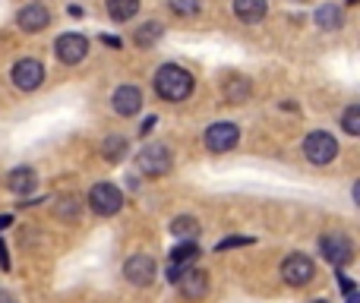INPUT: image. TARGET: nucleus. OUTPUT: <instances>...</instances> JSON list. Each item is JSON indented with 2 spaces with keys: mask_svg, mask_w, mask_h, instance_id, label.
Returning <instances> with one entry per match:
<instances>
[{
  "mask_svg": "<svg viewBox=\"0 0 360 303\" xmlns=\"http://www.w3.org/2000/svg\"><path fill=\"white\" fill-rule=\"evenodd\" d=\"M35 183H38V177L32 167H16V171L6 174V190L16 193V196H29L35 190Z\"/></svg>",
  "mask_w": 360,
  "mask_h": 303,
  "instance_id": "14",
  "label": "nucleus"
},
{
  "mask_svg": "<svg viewBox=\"0 0 360 303\" xmlns=\"http://www.w3.org/2000/svg\"><path fill=\"white\" fill-rule=\"evenodd\" d=\"M345 297H348V303H360V294H357V288H354V291H348V294H345Z\"/></svg>",
  "mask_w": 360,
  "mask_h": 303,
  "instance_id": "29",
  "label": "nucleus"
},
{
  "mask_svg": "<svg viewBox=\"0 0 360 303\" xmlns=\"http://www.w3.org/2000/svg\"><path fill=\"white\" fill-rule=\"evenodd\" d=\"M155 124H158V117H146V124L139 127V133H143V136H149V133L155 130Z\"/></svg>",
  "mask_w": 360,
  "mask_h": 303,
  "instance_id": "26",
  "label": "nucleus"
},
{
  "mask_svg": "<svg viewBox=\"0 0 360 303\" xmlns=\"http://www.w3.org/2000/svg\"><path fill=\"white\" fill-rule=\"evenodd\" d=\"M16 22L22 32H41L44 25H51V13L44 10L38 0H32V4H25L22 10L16 13Z\"/></svg>",
  "mask_w": 360,
  "mask_h": 303,
  "instance_id": "12",
  "label": "nucleus"
},
{
  "mask_svg": "<svg viewBox=\"0 0 360 303\" xmlns=\"http://www.w3.org/2000/svg\"><path fill=\"white\" fill-rule=\"evenodd\" d=\"M304 155L310 165H329L338 155V139L326 130H313L310 136L304 139Z\"/></svg>",
  "mask_w": 360,
  "mask_h": 303,
  "instance_id": "3",
  "label": "nucleus"
},
{
  "mask_svg": "<svg viewBox=\"0 0 360 303\" xmlns=\"http://www.w3.org/2000/svg\"><path fill=\"white\" fill-rule=\"evenodd\" d=\"M89 209L101 218H111L124 209V193L117 190L114 183H95L89 190Z\"/></svg>",
  "mask_w": 360,
  "mask_h": 303,
  "instance_id": "2",
  "label": "nucleus"
},
{
  "mask_svg": "<svg viewBox=\"0 0 360 303\" xmlns=\"http://www.w3.org/2000/svg\"><path fill=\"white\" fill-rule=\"evenodd\" d=\"M269 13V0H234V16L243 22H259Z\"/></svg>",
  "mask_w": 360,
  "mask_h": 303,
  "instance_id": "16",
  "label": "nucleus"
},
{
  "mask_svg": "<svg viewBox=\"0 0 360 303\" xmlns=\"http://www.w3.org/2000/svg\"><path fill=\"white\" fill-rule=\"evenodd\" d=\"M199 259V247L193 240H184V243H177L174 250H171V266H193V262Z\"/></svg>",
  "mask_w": 360,
  "mask_h": 303,
  "instance_id": "19",
  "label": "nucleus"
},
{
  "mask_svg": "<svg viewBox=\"0 0 360 303\" xmlns=\"http://www.w3.org/2000/svg\"><path fill=\"white\" fill-rule=\"evenodd\" d=\"M124 278L130 281V285H136V288L152 285V278H155V259L146 256V253L130 256V259L124 262Z\"/></svg>",
  "mask_w": 360,
  "mask_h": 303,
  "instance_id": "10",
  "label": "nucleus"
},
{
  "mask_svg": "<svg viewBox=\"0 0 360 303\" xmlns=\"http://www.w3.org/2000/svg\"><path fill=\"white\" fill-rule=\"evenodd\" d=\"M313 303H326V300H313Z\"/></svg>",
  "mask_w": 360,
  "mask_h": 303,
  "instance_id": "31",
  "label": "nucleus"
},
{
  "mask_svg": "<svg viewBox=\"0 0 360 303\" xmlns=\"http://www.w3.org/2000/svg\"><path fill=\"white\" fill-rule=\"evenodd\" d=\"M313 19H316V25H319L323 32L342 29V10H338L335 4H323V6L316 10V16H313Z\"/></svg>",
  "mask_w": 360,
  "mask_h": 303,
  "instance_id": "18",
  "label": "nucleus"
},
{
  "mask_svg": "<svg viewBox=\"0 0 360 303\" xmlns=\"http://www.w3.org/2000/svg\"><path fill=\"white\" fill-rule=\"evenodd\" d=\"M319 253H323L335 269H345L354 262V243H351L345 234H326L323 240H319Z\"/></svg>",
  "mask_w": 360,
  "mask_h": 303,
  "instance_id": "8",
  "label": "nucleus"
},
{
  "mask_svg": "<svg viewBox=\"0 0 360 303\" xmlns=\"http://www.w3.org/2000/svg\"><path fill=\"white\" fill-rule=\"evenodd\" d=\"M105 6L114 22H127V19H133L139 13V0H105Z\"/></svg>",
  "mask_w": 360,
  "mask_h": 303,
  "instance_id": "17",
  "label": "nucleus"
},
{
  "mask_svg": "<svg viewBox=\"0 0 360 303\" xmlns=\"http://www.w3.org/2000/svg\"><path fill=\"white\" fill-rule=\"evenodd\" d=\"M180 291H184L186 300H202L205 294H209V275L199 272V269H186L184 275H180Z\"/></svg>",
  "mask_w": 360,
  "mask_h": 303,
  "instance_id": "13",
  "label": "nucleus"
},
{
  "mask_svg": "<svg viewBox=\"0 0 360 303\" xmlns=\"http://www.w3.org/2000/svg\"><path fill=\"white\" fill-rule=\"evenodd\" d=\"M205 149L215 152V155H224L231 152L237 143H240V127L231 124V120H218V124H212L209 130H205Z\"/></svg>",
  "mask_w": 360,
  "mask_h": 303,
  "instance_id": "4",
  "label": "nucleus"
},
{
  "mask_svg": "<svg viewBox=\"0 0 360 303\" xmlns=\"http://www.w3.org/2000/svg\"><path fill=\"white\" fill-rule=\"evenodd\" d=\"M253 243V237H224L221 243H218V253H224V250H231V247H250Z\"/></svg>",
  "mask_w": 360,
  "mask_h": 303,
  "instance_id": "25",
  "label": "nucleus"
},
{
  "mask_svg": "<svg viewBox=\"0 0 360 303\" xmlns=\"http://www.w3.org/2000/svg\"><path fill=\"white\" fill-rule=\"evenodd\" d=\"M0 269H10V256H6V247L0 240Z\"/></svg>",
  "mask_w": 360,
  "mask_h": 303,
  "instance_id": "27",
  "label": "nucleus"
},
{
  "mask_svg": "<svg viewBox=\"0 0 360 303\" xmlns=\"http://www.w3.org/2000/svg\"><path fill=\"white\" fill-rule=\"evenodd\" d=\"M111 108L114 114H120V117H133V114L143 111V92H139L136 86H117L111 95Z\"/></svg>",
  "mask_w": 360,
  "mask_h": 303,
  "instance_id": "11",
  "label": "nucleus"
},
{
  "mask_svg": "<svg viewBox=\"0 0 360 303\" xmlns=\"http://www.w3.org/2000/svg\"><path fill=\"white\" fill-rule=\"evenodd\" d=\"M10 224H13V218H10V215H0V231L10 228Z\"/></svg>",
  "mask_w": 360,
  "mask_h": 303,
  "instance_id": "30",
  "label": "nucleus"
},
{
  "mask_svg": "<svg viewBox=\"0 0 360 303\" xmlns=\"http://www.w3.org/2000/svg\"><path fill=\"white\" fill-rule=\"evenodd\" d=\"M342 127L348 136H360V105H348L342 114Z\"/></svg>",
  "mask_w": 360,
  "mask_h": 303,
  "instance_id": "23",
  "label": "nucleus"
},
{
  "mask_svg": "<svg viewBox=\"0 0 360 303\" xmlns=\"http://www.w3.org/2000/svg\"><path fill=\"white\" fill-rule=\"evenodd\" d=\"M313 275H316V266H313V259L310 256H304V253H294V256H288V259L281 262V278H285L291 288L310 285Z\"/></svg>",
  "mask_w": 360,
  "mask_h": 303,
  "instance_id": "9",
  "label": "nucleus"
},
{
  "mask_svg": "<svg viewBox=\"0 0 360 303\" xmlns=\"http://www.w3.org/2000/svg\"><path fill=\"white\" fill-rule=\"evenodd\" d=\"M101 41L111 44V48H120V38H114V35H101Z\"/></svg>",
  "mask_w": 360,
  "mask_h": 303,
  "instance_id": "28",
  "label": "nucleus"
},
{
  "mask_svg": "<svg viewBox=\"0 0 360 303\" xmlns=\"http://www.w3.org/2000/svg\"><path fill=\"white\" fill-rule=\"evenodd\" d=\"M171 13H174V16H196L199 13V0H171Z\"/></svg>",
  "mask_w": 360,
  "mask_h": 303,
  "instance_id": "24",
  "label": "nucleus"
},
{
  "mask_svg": "<svg viewBox=\"0 0 360 303\" xmlns=\"http://www.w3.org/2000/svg\"><path fill=\"white\" fill-rule=\"evenodd\" d=\"M136 171L146 177H165L171 171V149L168 146H149L136 155Z\"/></svg>",
  "mask_w": 360,
  "mask_h": 303,
  "instance_id": "6",
  "label": "nucleus"
},
{
  "mask_svg": "<svg viewBox=\"0 0 360 303\" xmlns=\"http://www.w3.org/2000/svg\"><path fill=\"white\" fill-rule=\"evenodd\" d=\"M10 76H13V86L16 89L35 92V89L44 82V67H41V60H35V57H22V60L13 63Z\"/></svg>",
  "mask_w": 360,
  "mask_h": 303,
  "instance_id": "7",
  "label": "nucleus"
},
{
  "mask_svg": "<svg viewBox=\"0 0 360 303\" xmlns=\"http://www.w3.org/2000/svg\"><path fill=\"white\" fill-rule=\"evenodd\" d=\"M155 92H158V98L174 101V105L177 101H186L193 95V73L177 67V63H165L155 73Z\"/></svg>",
  "mask_w": 360,
  "mask_h": 303,
  "instance_id": "1",
  "label": "nucleus"
},
{
  "mask_svg": "<svg viewBox=\"0 0 360 303\" xmlns=\"http://www.w3.org/2000/svg\"><path fill=\"white\" fill-rule=\"evenodd\" d=\"M171 231H174V237H180V240H193L199 234V221L193 215H180L171 221Z\"/></svg>",
  "mask_w": 360,
  "mask_h": 303,
  "instance_id": "20",
  "label": "nucleus"
},
{
  "mask_svg": "<svg viewBox=\"0 0 360 303\" xmlns=\"http://www.w3.org/2000/svg\"><path fill=\"white\" fill-rule=\"evenodd\" d=\"M54 54L60 63L76 67V63H82L89 54V38L79 35V32H63V35L54 41Z\"/></svg>",
  "mask_w": 360,
  "mask_h": 303,
  "instance_id": "5",
  "label": "nucleus"
},
{
  "mask_svg": "<svg viewBox=\"0 0 360 303\" xmlns=\"http://www.w3.org/2000/svg\"><path fill=\"white\" fill-rule=\"evenodd\" d=\"M158 38H162V25H158V22H146L143 29L133 35V41H136L139 48H149V44L158 41Z\"/></svg>",
  "mask_w": 360,
  "mask_h": 303,
  "instance_id": "22",
  "label": "nucleus"
},
{
  "mask_svg": "<svg viewBox=\"0 0 360 303\" xmlns=\"http://www.w3.org/2000/svg\"><path fill=\"white\" fill-rule=\"evenodd\" d=\"M250 92H253V89H250V79L247 76H228V79H224V101H228V105H243V101L250 98Z\"/></svg>",
  "mask_w": 360,
  "mask_h": 303,
  "instance_id": "15",
  "label": "nucleus"
},
{
  "mask_svg": "<svg viewBox=\"0 0 360 303\" xmlns=\"http://www.w3.org/2000/svg\"><path fill=\"white\" fill-rule=\"evenodd\" d=\"M348 4H357V0H348Z\"/></svg>",
  "mask_w": 360,
  "mask_h": 303,
  "instance_id": "32",
  "label": "nucleus"
},
{
  "mask_svg": "<svg viewBox=\"0 0 360 303\" xmlns=\"http://www.w3.org/2000/svg\"><path fill=\"white\" fill-rule=\"evenodd\" d=\"M127 152V139L124 136H108L105 143H101V155H105L108 161H120Z\"/></svg>",
  "mask_w": 360,
  "mask_h": 303,
  "instance_id": "21",
  "label": "nucleus"
}]
</instances>
